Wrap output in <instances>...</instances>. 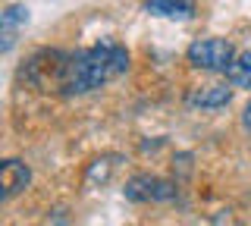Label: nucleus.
<instances>
[{
  "instance_id": "obj_2",
  "label": "nucleus",
  "mask_w": 251,
  "mask_h": 226,
  "mask_svg": "<svg viewBox=\"0 0 251 226\" xmlns=\"http://www.w3.org/2000/svg\"><path fill=\"white\" fill-rule=\"evenodd\" d=\"M185 60L195 69H204V73H226L235 60V48L226 38H198V41L188 44Z\"/></svg>"
},
{
  "instance_id": "obj_6",
  "label": "nucleus",
  "mask_w": 251,
  "mask_h": 226,
  "mask_svg": "<svg viewBox=\"0 0 251 226\" xmlns=\"http://www.w3.org/2000/svg\"><path fill=\"white\" fill-rule=\"evenodd\" d=\"M31 185V170H28V163H22V160H3V198L10 201L16 198V195H22Z\"/></svg>"
},
{
  "instance_id": "obj_1",
  "label": "nucleus",
  "mask_w": 251,
  "mask_h": 226,
  "mask_svg": "<svg viewBox=\"0 0 251 226\" xmlns=\"http://www.w3.org/2000/svg\"><path fill=\"white\" fill-rule=\"evenodd\" d=\"M126 69H129V50L113 38H100L91 48L69 53L60 91L63 95H88V91H98L107 82L120 79Z\"/></svg>"
},
{
  "instance_id": "obj_4",
  "label": "nucleus",
  "mask_w": 251,
  "mask_h": 226,
  "mask_svg": "<svg viewBox=\"0 0 251 226\" xmlns=\"http://www.w3.org/2000/svg\"><path fill=\"white\" fill-rule=\"evenodd\" d=\"M123 195L129 201H138V204H148V201H170L176 198V185L170 179H160V176H151V173H138L126 182Z\"/></svg>"
},
{
  "instance_id": "obj_8",
  "label": "nucleus",
  "mask_w": 251,
  "mask_h": 226,
  "mask_svg": "<svg viewBox=\"0 0 251 226\" xmlns=\"http://www.w3.org/2000/svg\"><path fill=\"white\" fill-rule=\"evenodd\" d=\"M145 10L163 19H188L195 13V0H145Z\"/></svg>"
},
{
  "instance_id": "obj_10",
  "label": "nucleus",
  "mask_w": 251,
  "mask_h": 226,
  "mask_svg": "<svg viewBox=\"0 0 251 226\" xmlns=\"http://www.w3.org/2000/svg\"><path fill=\"white\" fill-rule=\"evenodd\" d=\"M110 160H113V157H104V160H94V163H91V170H88V182H98V179L104 182V179L110 176V170H113V163H110Z\"/></svg>"
},
{
  "instance_id": "obj_3",
  "label": "nucleus",
  "mask_w": 251,
  "mask_h": 226,
  "mask_svg": "<svg viewBox=\"0 0 251 226\" xmlns=\"http://www.w3.org/2000/svg\"><path fill=\"white\" fill-rule=\"evenodd\" d=\"M66 60H69V53L44 48V50H38V53L28 57V63L22 66V79L28 85H35V88H60Z\"/></svg>"
},
{
  "instance_id": "obj_7",
  "label": "nucleus",
  "mask_w": 251,
  "mask_h": 226,
  "mask_svg": "<svg viewBox=\"0 0 251 226\" xmlns=\"http://www.w3.org/2000/svg\"><path fill=\"white\" fill-rule=\"evenodd\" d=\"M232 100V88L226 85H204V88L188 95V107H201V110H220Z\"/></svg>"
},
{
  "instance_id": "obj_5",
  "label": "nucleus",
  "mask_w": 251,
  "mask_h": 226,
  "mask_svg": "<svg viewBox=\"0 0 251 226\" xmlns=\"http://www.w3.org/2000/svg\"><path fill=\"white\" fill-rule=\"evenodd\" d=\"M25 22H28V6L25 3H10L3 13H0V50L3 53H10L13 50V41H16V35H19V28H25Z\"/></svg>"
},
{
  "instance_id": "obj_11",
  "label": "nucleus",
  "mask_w": 251,
  "mask_h": 226,
  "mask_svg": "<svg viewBox=\"0 0 251 226\" xmlns=\"http://www.w3.org/2000/svg\"><path fill=\"white\" fill-rule=\"evenodd\" d=\"M242 129H245L248 135H251V104L245 107V110H242Z\"/></svg>"
},
{
  "instance_id": "obj_9",
  "label": "nucleus",
  "mask_w": 251,
  "mask_h": 226,
  "mask_svg": "<svg viewBox=\"0 0 251 226\" xmlns=\"http://www.w3.org/2000/svg\"><path fill=\"white\" fill-rule=\"evenodd\" d=\"M226 79H229L232 88L251 91V50L248 53H239V57L232 60V66L226 69Z\"/></svg>"
}]
</instances>
